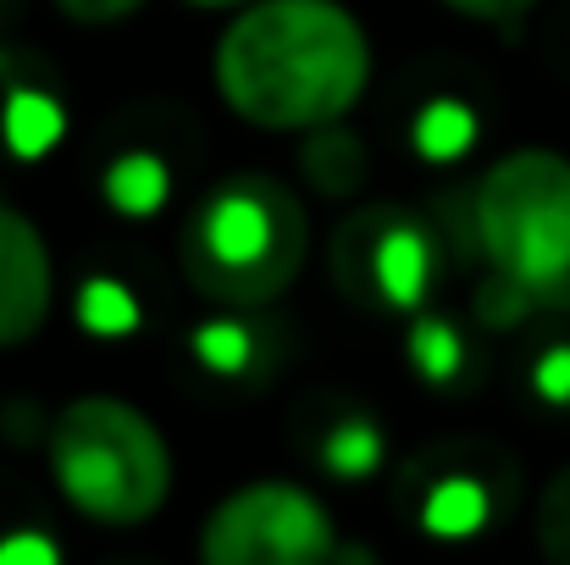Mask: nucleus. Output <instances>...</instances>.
<instances>
[{"instance_id":"8","label":"nucleus","mask_w":570,"mask_h":565,"mask_svg":"<svg viewBox=\"0 0 570 565\" xmlns=\"http://www.w3.org/2000/svg\"><path fill=\"white\" fill-rule=\"evenodd\" d=\"M410 516H415V527L432 544H471L504 516V499H499V488L482 471L449 466V471L421 477V488L410 499Z\"/></svg>"},{"instance_id":"4","label":"nucleus","mask_w":570,"mask_h":565,"mask_svg":"<svg viewBox=\"0 0 570 565\" xmlns=\"http://www.w3.org/2000/svg\"><path fill=\"white\" fill-rule=\"evenodd\" d=\"M471 227L493 272L532 294L570 289V156L510 150L499 156L471 199Z\"/></svg>"},{"instance_id":"1","label":"nucleus","mask_w":570,"mask_h":565,"mask_svg":"<svg viewBox=\"0 0 570 565\" xmlns=\"http://www.w3.org/2000/svg\"><path fill=\"white\" fill-rule=\"evenodd\" d=\"M210 78L238 123L316 134L361 106L372 84V39L338 0H255L222 28Z\"/></svg>"},{"instance_id":"10","label":"nucleus","mask_w":570,"mask_h":565,"mask_svg":"<svg viewBox=\"0 0 570 565\" xmlns=\"http://www.w3.org/2000/svg\"><path fill=\"white\" fill-rule=\"evenodd\" d=\"M299 173L322 199H355L366 188V173H372V150L350 123H327V128L305 134Z\"/></svg>"},{"instance_id":"19","label":"nucleus","mask_w":570,"mask_h":565,"mask_svg":"<svg viewBox=\"0 0 570 565\" xmlns=\"http://www.w3.org/2000/svg\"><path fill=\"white\" fill-rule=\"evenodd\" d=\"M0 565H61V544L33 522H11L0 527Z\"/></svg>"},{"instance_id":"16","label":"nucleus","mask_w":570,"mask_h":565,"mask_svg":"<svg viewBox=\"0 0 570 565\" xmlns=\"http://www.w3.org/2000/svg\"><path fill=\"white\" fill-rule=\"evenodd\" d=\"M189 355L210 377H244L255 367V333L238 316H205L189 328Z\"/></svg>"},{"instance_id":"3","label":"nucleus","mask_w":570,"mask_h":565,"mask_svg":"<svg viewBox=\"0 0 570 565\" xmlns=\"http://www.w3.org/2000/svg\"><path fill=\"white\" fill-rule=\"evenodd\" d=\"M50 477L78 516L100 527H139L173 494V449L139 405L83 393L50 421Z\"/></svg>"},{"instance_id":"13","label":"nucleus","mask_w":570,"mask_h":565,"mask_svg":"<svg viewBox=\"0 0 570 565\" xmlns=\"http://www.w3.org/2000/svg\"><path fill=\"white\" fill-rule=\"evenodd\" d=\"M382 455H387V444H382V427L372 416H338V421L322 432V444H316V466H322L327 477H338V483L372 477L382 466Z\"/></svg>"},{"instance_id":"9","label":"nucleus","mask_w":570,"mask_h":565,"mask_svg":"<svg viewBox=\"0 0 570 565\" xmlns=\"http://www.w3.org/2000/svg\"><path fill=\"white\" fill-rule=\"evenodd\" d=\"M67 139V106L61 95L39 84H11L0 100V150L11 162H45Z\"/></svg>"},{"instance_id":"6","label":"nucleus","mask_w":570,"mask_h":565,"mask_svg":"<svg viewBox=\"0 0 570 565\" xmlns=\"http://www.w3.org/2000/svg\"><path fill=\"white\" fill-rule=\"evenodd\" d=\"M327 261L350 305L377 316H421L438 272V244L421 216L399 205H366L333 227Z\"/></svg>"},{"instance_id":"7","label":"nucleus","mask_w":570,"mask_h":565,"mask_svg":"<svg viewBox=\"0 0 570 565\" xmlns=\"http://www.w3.org/2000/svg\"><path fill=\"white\" fill-rule=\"evenodd\" d=\"M50 300H56L50 244L28 211L0 199V350L28 344L50 322Z\"/></svg>"},{"instance_id":"20","label":"nucleus","mask_w":570,"mask_h":565,"mask_svg":"<svg viewBox=\"0 0 570 565\" xmlns=\"http://www.w3.org/2000/svg\"><path fill=\"white\" fill-rule=\"evenodd\" d=\"M532 393L554 410H570V344H549L532 361Z\"/></svg>"},{"instance_id":"15","label":"nucleus","mask_w":570,"mask_h":565,"mask_svg":"<svg viewBox=\"0 0 570 565\" xmlns=\"http://www.w3.org/2000/svg\"><path fill=\"white\" fill-rule=\"evenodd\" d=\"M72 316H78V328L89 339H128L145 322L134 289L117 283V277H83L78 283V300H72Z\"/></svg>"},{"instance_id":"5","label":"nucleus","mask_w":570,"mask_h":565,"mask_svg":"<svg viewBox=\"0 0 570 565\" xmlns=\"http://www.w3.org/2000/svg\"><path fill=\"white\" fill-rule=\"evenodd\" d=\"M333 555L327 505L283 477L244 483L199 527V565H333Z\"/></svg>"},{"instance_id":"14","label":"nucleus","mask_w":570,"mask_h":565,"mask_svg":"<svg viewBox=\"0 0 570 565\" xmlns=\"http://www.w3.org/2000/svg\"><path fill=\"white\" fill-rule=\"evenodd\" d=\"M404 361L415 367L421 382L443 388V382H454V377L465 372V339H460V328H454L449 316L421 311V316H410V328H404Z\"/></svg>"},{"instance_id":"18","label":"nucleus","mask_w":570,"mask_h":565,"mask_svg":"<svg viewBox=\"0 0 570 565\" xmlns=\"http://www.w3.org/2000/svg\"><path fill=\"white\" fill-rule=\"evenodd\" d=\"M532 300H543V294H532L527 283H515L504 272H488L482 289H476V322H488V328H521L532 316Z\"/></svg>"},{"instance_id":"11","label":"nucleus","mask_w":570,"mask_h":565,"mask_svg":"<svg viewBox=\"0 0 570 565\" xmlns=\"http://www.w3.org/2000/svg\"><path fill=\"white\" fill-rule=\"evenodd\" d=\"M100 199H106L117 216H128V222H150V216H161L167 199H173V167H167L156 150H122V156H111L106 173H100Z\"/></svg>"},{"instance_id":"2","label":"nucleus","mask_w":570,"mask_h":565,"mask_svg":"<svg viewBox=\"0 0 570 565\" xmlns=\"http://www.w3.org/2000/svg\"><path fill=\"white\" fill-rule=\"evenodd\" d=\"M311 255V211L272 173H227L194 199L178 233V272L222 311L283 300Z\"/></svg>"},{"instance_id":"21","label":"nucleus","mask_w":570,"mask_h":565,"mask_svg":"<svg viewBox=\"0 0 570 565\" xmlns=\"http://www.w3.org/2000/svg\"><path fill=\"white\" fill-rule=\"evenodd\" d=\"M449 11H460V17H471V22H493V28H515L538 0H443Z\"/></svg>"},{"instance_id":"22","label":"nucleus","mask_w":570,"mask_h":565,"mask_svg":"<svg viewBox=\"0 0 570 565\" xmlns=\"http://www.w3.org/2000/svg\"><path fill=\"white\" fill-rule=\"evenodd\" d=\"M145 0H56V11L61 17H72V22H83V28H100V22H122V17H134Z\"/></svg>"},{"instance_id":"12","label":"nucleus","mask_w":570,"mask_h":565,"mask_svg":"<svg viewBox=\"0 0 570 565\" xmlns=\"http://www.w3.org/2000/svg\"><path fill=\"white\" fill-rule=\"evenodd\" d=\"M476 139H482V117H476V106L460 100V95H432V100H421L415 117H410V150H415L421 162H432V167L465 162Z\"/></svg>"},{"instance_id":"17","label":"nucleus","mask_w":570,"mask_h":565,"mask_svg":"<svg viewBox=\"0 0 570 565\" xmlns=\"http://www.w3.org/2000/svg\"><path fill=\"white\" fill-rule=\"evenodd\" d=\"M538 549L549 565H570V466H560L538 499Z\"/></svg>"},{"instance_id":"23","label":"nucleus","mask_w":570,"mask_h":565,"mask_svg":"<svg viewBox=\"0 0 570 565\" xmlns=\"http://www.w3.org/2000/svg\"><path fill=\"white\" fill-rule=\"evenodd\" d=\"M333 565H377V555H372V549H361V544H338Z\"/></svg>"},{"instance_id":"24","label":"nucleus","mask_w":570,"mask_h":565,"mask_svg":"<svg viewBox=\"0 0 570 565\" xmlns=\"http://www.w3.org/2000/svg\"><path fill=\"white\" fill-rule=\"evenodd\" d=\"M184 6H199V11H244L255 0H184Z\"/></svg>"}]
</instances>
